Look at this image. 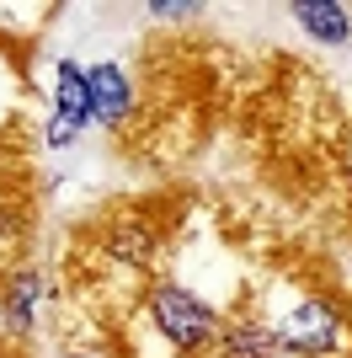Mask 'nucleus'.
Segmentation results:
<instances>
[{"label":"nucleus","instance_id":"1","mask_svg":"<svg viewBox=\"0 0 352 358\" xmlns=\"http://www.w3.org/2000/svg\"><path fill=\"white\" fill-rule=\"evenodd\" d=\"M149 321H155V331H161L182 358L214 353V343H219V315L182 284H155L149 289Z\"/></svg>","mask_w":352,"mask_h":358},{"label":"nucleus","instance_id":"2","mask_svg":"<svg viewBox=\"0 0 352 358\" xmlns=\"http://www.w3.org/2000/svg\"><path fill=\"white\" fill-rule=\"evenodd\" d=\"M337 343H342V315H337V305H325V299H299L288 310V321L278 327V348L305 353V358L337 353Z\"/></svg>","mask_w":352,"mask_h":358},{"label":"nucleus","instance_id":"3","mask_svg":"<svg viewBox=\"0 0 352 358\" xmlns=\"http://www.w3.org/2000/svg\"><path fill=\"white\" fill-rule=\"evenodd\" d=\"M91 123V91H86V70L80 64H59L54 75V118H48V145H70L80 129Z\"/></svg>","mask_w":352,"mask_h":358},{"label":"nucleus","instance_id":"4","mask_svg":"<svg viewBox=\"0 0 352 358\" xmlns=\"http://www.w3.org/2000/svg\"><path fill=\"white\" fill-rule=\"evenodd\" d=\"M86 91H91V118L96 123H123L133 91H129V75L117 70V64H96L86 75Z\"/></svg>","mask_w":352,"mask_h":358},{"label":"nucleus","instance_id":"5","mask_svg":"<svg viewBox=\"0 0 352 358\" xmlns=\"http://www.w3.org/2000/svg\"><path fill=\"white\" fill-rule=\"evenodd\" d=\"M278 353V331H267L262 321H224L214 358H272Z\"/></svg>","mask_w":352,"mask_h":358},{"label":"nucleus","instance_id":"6","mask_svg":"<svg viewBox=\"0 0 352 358\" xmlns=\"http://www.w3.org/2000/svg\"><path fill=\"white\" fill-rule=\"evenodd\" d=\"M293 22H299L309 38H321V43H347L352 38V11L347 6H331V0H299V6H293Z\"/></svg>","mask_w":352,"mask_h":358},{"label":"nucleus","instance_id":"7","mask_svg":"<svg viewBox=\"0 0 352 358\" xmlns=\"http://www.w3.org/2000/svg\"><path fill=\"white\" fill-rule=\"evenodd\" d=\"M43 294H48V289H43L38 273H16L11 284H6V327H11V331H27Z\"/></svg>","mask_w":352,"mask_h":358},{"label":"nucleus","instance_id":"8","mask_svg":"<svg viewBox=\"0 0 352 358\" xmlns=\"http://www.w3.org/2000/svg\"><path fill=\"white\" fill-rule=\"evenodd\" d=\"M107 252H112L117 262H149V252H155V236H149V224H145V220H123V224H112Z\"/></svg>","mask_w":352,"mask_h":358},{"label":"nucleus","instance_id":"9","mask_svg":"<svg viewBox=\"0 0 352 358\" xmlns=\"http://www.w3.org/2000/svg\"><path fill=\"white\" fill-rule=\"evenodd\" d=\"M149 11L155 16H198V6H192V0H155Z\"/></svg>","mask_w":352,"mask_h":358},{"label":"nucleus","instance_id":"10","mask_svg":"<svg viewBox=\"0 0 352 358\" xmlns=\"http://www.w3.org/2000/svg\"><path fill=\"white\" fill-rule=\"evenodd\" d=\"M0 358H6V353H0Z\"/></svg>","mask_w":352,"mask_h":358}]
</instances>
